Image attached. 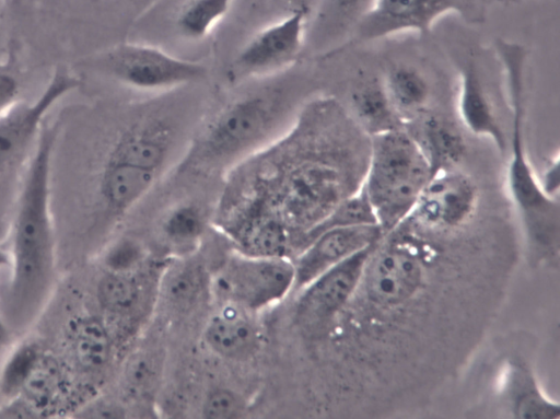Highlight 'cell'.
<instances>
[{"label": "cell", "instance_id": "30", "mask_svg": "<svg viewBox=\"0 0 560 419\" xmlns=\"http://www.w3.org/2000/svg\"><path fill=\"white\" fill-rule=\"evenodd\" d=\"M377 224L372 206L362 188L341 200L306 232L308 242L325 230L339 226Z\"/></svg>", "mask_w": 560, "mask_h": 419}, {"label": "cell", "instance_id": "12", "mask_svg": "<svg viewBox=\"0 0 560 419\" xmlns=\"http://www.w3.org/2000/svg\"><path fill=\"white\" fill-rule=\"evenodd\" d=\"M378 244L350 256L302 288L295 304L296 321L310 327L331 319L358 291L366 261Z\"/></svg>", "mask_w": 560, "mask_h": 419}, {"label": "cell", "instance_id": "38", "mask_svg": "<svg viewBox=\"0 0 560 419\" xmlns=\"http://www.w3.org/2000/svg\"><path fill=\"white\" fill-rule=\"evenodd\" d=\"M289 5L291 11H296L305 14L307 19L312 15L314 12L318 0H280Z\"/></svg>", "mask_w": 560, "mask_h": 419}, {"label": "cell", "instance_id": "19", "mask_svg": "<svg viewBox=\"0 0 560 419\" xmlns=\"http://www.w3.org/2000/svg\"><path fill=\"white\" fill-rule=\"evenodd\" d=\"M158 176L106 155L97 184L101 216L107 221L125 216L150 191Z\"/></svg>", "mask_w": 560, "mask_h": 419}, {"label": "cell", "instance_id": "8", "mask_svg": "<svg viewBox=\"0 0 560 419\" xmlns=\"http://www.w3.org/2000/svg\"><path fill=\"white\" fill-rule=\"evenodd\" d=\"M483 3L485 0H375L346 46L406 32L427 34L451 13L474 22L482 18Z\"/></svg>", "mask_w": 560, "mask_h": 419}, {"label": "cell", "instance_id": "5", "mask_svg": "<svg viewBox=\"0 0 560 419\" xmlns=\"http://www.w3.org/2000/svg\"><path fill=\"white\" fill-rule=\"evenodd\" d=\"M98 67L119 83L148 92L200 82L208 73L207 67L200 62L140 43H125L110 48L98 59Z\"/></svg>", "mask_w": 560, "mask_h": 419}, {"label": "cell", "instance_id": "2", "mask_svg": "<svg viewBox=\"0 0 560 419\" xmlns=\"http://www.w3.org/2000/svg\"><path fill=\"white\" fill-rule=\"evenodd\" d=\"M431 177L428 161L404 128L371 137L362 188L385 236L409 217Z\"/></svg>", "mask_w": 560, "mask_h": 419}, {"label": "cell", "instance_id": "20", "mask_svg": "<svg viewBox=\"0 0 560 419\" xmlns=\"http://www.w3.org/2000/svg\"><path fill=\"white\" fill-rule=\"evenodd\" d=\"M173 147V131L161 120L136 123L119 132L107 156L159 173Z\"/></svg>", "mask_w": 560, "mask_h": 419}, {"label": "cell", "instance_id": "15", "mask_svg": "<svg viewBox=\"0 0 560 419\" xmlns=\"http://www.w3.org/2000/svg\"><path fill=\"white\" fill-rule=\"evenodd\" d=\"M71 371L52 352L45 349L16 397L9 400L4 417L37 418L57 411L71 391Z\"/></svg>", "mask_w": 560, "mask_h": 419}, {"label": "cell", "instance_id": "3", "mask_svg": "<svg viewBox=\"0 0 560 419\" xmlns=\"http://www.w3.org/2000/svg\"><path fill=\"white\" fill-rule=\"evenodd\" d=\"M287 110L288 97L279 90H260L235 98L200 132L194 159L214 164L240 159L271 135Z\"/></svg>", "mask_w": 560, "mask_h": 419}, {"label": "cell", "instance_id": "25", "mask_svg": "<svg viewBox=\"0 0 560 419\" xmlns=\"http://www.w3.org/2000/svg\"><path fill=\"white\" fill-rule=\"evenodd\" d=\"M504 396L514 418L558 419L560 406L541 391L532 369L522 360L509 364Z\"/></svg>", "mask_w": 560, "mask_h": 419}, {"label": "cell", "instance_id": "24", "mask_svg": "<svg viewBox=\"0 0 560 419\" xmlns=\"http://www.w3.org/2000/svg\"><path fill=\"white\" fill-rule=\"evenodd\" d=\"M375 0H318L310 18L316 43L340 50L371 10Z\"/></svg>", "mask_w": 560, "mask_h": 419}, {"label": "cell", "instance_id": "34", "mask_svg": "<svg viewBox=\"0 0 560 419\" xmlns=\"http://www.w3.org/2000/svg\"><path fill=\"white\" fill-rule=\"evenodd\" d=\"M21 78L15 60L8 58L0 61V115L19 98Z\"/></svg>", "mask_w": 560, "mask_h": 419}, {"label": "cell", "instance_id": "18", "mask_svg": "<svg viewBox=\"0 0 560 419\" xmlns=\"http://www.w3.org/2000/svg\"><path fill=\"white\" fill-rule=\"evenodd\" d=\"M404 129L428 161L432 176L458 168L467 152V141L459 125L445 114L430 108L407 123Z\"/></svg>", "mask_w": 560, "mask_h": 419}, {"label": "cell", "instance_id": "23", "mask_svg": "<svg viewBox=\"0 0 560 419\" xmlns=\"http://www.w3.org/2000/svg\"><path fill=\"white\" fill-rule=\"evenodd\" d=\"M381 77L390 105L404 126L432 108V86L417 67L396 63Z\"/></svg>", "mask_w": 560, "mask_h": 419}, {"label": "cell", "instance_id": "4", "mask_svg": "<svg viewBox=\"0 0 560 419\" xmlns=\"http://www.w3.org/2000/svg\"><path fill=\"white\" fill-rule=\"evenodd\" d=\"M294 282L293 260L285 256L234 252L210 271L213 302L256 314L282 301L294 290Z\"/></svg>", "mask_w": 560, "mask_h": 419}, {"label": "cell", "instance_id": "17", "mask_svg": "<svg viewBox=\"0 0 560 419\" xmlns=\"http://www.w3.org/2000/svg\"><path fill=\"white\" fill-rule=\"evenodd\" d=\"M457 113L464 128L476 137L490 140L503 155L508 133L497 114L477 61L469 57L459 67Z\"/></svg>", "mask_w": 560, "mask_h": 419}, {"label": "cell", "instance_id": "11", "mask_svg": "<svg viewBox=\"0 0 560 419\" xmlns=\"http://www.w3.org/2000/svg\"><path fill=\"white\" fill-rule=\"evenodd\" d=\"M478 190L459 168L434 174L405 221L428 229L453 230L468 221L477 208Z\"/></svg>", "mask_w": 560, "mask_h": 419}, {"label": "cell", "instance_id": "14", "mask_svg": "<svg viewBox=\"0 0 560 419\" xmlns=\"http://www.w3.org/2000/svg\"><path fill=\"white\" fill-rule=\"evenodd\" d=\"M67 364L77 374L98 383L108 372L116 349L115 339L101 315L83 313L72 316L63 330Z\"/></svg>", "mask_w": 560, "mask_h": 419}, {"label": "cell", "instance_id": "21", "mask_svg": "<svg viewBox=\"0 0 560 419\" xmlns=\"http://www.w3.org/2000/svg\"><path fill=\"white\" fill-rule=\"evenodd\" d=\"M159 299L177 313H189L206 301H212L210 271L192 258L164 266L159 288Z\"/></svg>", "mask_w": 560, "mask_h": 419}, {"label": "cell", "instance_id": "32", "mask_svg": "<svg viewBox=\"0 0 560 419\" xmlns=\"http://www.w3.org/2000/svg\"><path fill=\"white\" fill-rule=\"evenodd\" d=\"M248 254L261 256H285L287 234L275 221H268L255 228L247 236Z\"/></svg>", "mask_w": 560, "mask_h": 419}, {"label": "cell", "instance_id": "35", "mask_svg": "<svg viewBox=\"0 0 560 419\" xmlns=\"http://www.w3.org/2000/svg\"><path fill=\"white\" fill-rule=\"evenodd\" d=\"M78 417L84 418H125L126 408L122 403L108 399H94L82 406Z\"/></svg>", "mask_w": 560, "mask_h": 419}, {"label": "cell", "instance_id": "37", "mask_svg": "<svg viewBox=\"0 0 560 419\" xmlns=\"http://www.w3.org/2000/svg\"><path fill=\"white\" fill-rule=\"evenodd\" d=\"M0 225V269L3 267H9V254L5 247V232L3 233ZM12 333L4 323L3 318L0 315V348L7 346L11 340Z\"/></svg>", "mask_w": 560, "mask_h": 419}, {"label": "cell", "instance_id": "31", "mask_svg": "<svg viewBox=\"0 0 560 419\" xmlns=\"http://www.w3.org/2000/svg\"><path fill=\"white\" fill-rule=\"evenodd\" d=\"M247 403L233 388L214 386L203 396L200 412L207 419H234L243 417Z\"/></svg>", "mask_w": 560, "mask_h": 419}, {"label": "cell", "instance_id": "28", "mask_svg": "<svg viewBox=\"0 0 560 419\" xmlns=\"http://www.w3.org/2000/svg\"><path fill=\"white\" fill-rule=\"evenodd\" d=\"M234 0H188L178 10L176 27L188 39L205 38L228 14Z\"/></svg>", "mask_w": 560, "mask_h": 419}, {"label": "cell", "instance_id": "29", "mask_svg": "<svg viewBox=\"0 0 560 419\" xmlns=\"http://www.w3.org/2000/svg\"><path fill=\"white\" fill-rule=\"evenodd\" d=\"M44 350L36 340H25L10 351L0 370V393L8 400L16 397Z\"/></svg>", "mask_w": 560, "mask_h": 419}, {"label": "cell", "instance_id": "1", "mask_svg": "<svg viewBox=\"0 0 560 419\" xmlns=\"http://www.w3.org/2000/svg\"><path fill=\"white\" fill-rule=\"evenodd\" d=\"M58 135V121L44 125L26 160L5 232L11 275L2 318L12 334L36 322L57 284L51 170Z\"/></svg>", "mask_w": 560, "mask_h": 419}, {"label": "cell", "instance_id": "16", "mask_svg": "<svg viewBox=\"0 0 560 419\" xmlns=\"http://www.w3.org/2000/svg\"><path fill=\"white\" fill-rule=\"evenodd\" d=\"M257 314L238 306L220 304L208 317L202 330L206 346L230 361L254 358L262 345Z\"/></svg>", "mask_w": 560, "mask_h": 419}, {"label": "cell", "instance_id": "33", "mask_svg": "<svg viewBox=\"0 0 560 419\" xmlns=\"http://www.w3.org/2000/svg\"><path fill=\"white\" fill-rule=\"evenodd\" d=\"M141 246L133 240L121 238L104 256V270L131 271L144 266Z\"/></svg>", "mask_w": 560, "mask_h": 419}, {"label": "cell", "instance_id": "6", "mask_svg": "<svg viewBox=\"0 0 560 419\" xmlns=\"http://www.w3.org/2000/svg\"><path fill=\"white\" fill-rule=\"evenodd\" d=\"M79 84L74 73L59 67L36 98L18 100L0 115V178L26 162L50 110Z\"/></svg>", "mask_w": 560, "mask_h": 419}, {"label": "cell", "instance_id": "26", "mask_svg": "<svg viewBox=\"0 0 560 419\" xmlns=\"http://www.w3.org/2000/svg\"><path fill=\"white\" fill-rule=\"evenodd\" d=\"M161 360L155 351L139 349L131 353L121 372V389L127 399L148 400L161 376Z\"/></svg>", "mask_w": 560, "mask_h": 419}, {"label": "cell", "instance_id": "10", "mask_svg": "<svg viewBox=\"0 0 560 419\" xmlns=\"http://www.w3.org/2000/svg\"><path fill=\"white\" fill-rule=\"evenodd\" d=\"M423 264L416 251L405 244L381 243L364 267L358 289L375 306L393 309L408 302L422 286Z\"/></svg>", "mask_w": 560, "mask_h": 419}, {"label": "cell", "instance_id": "13", "mask_svg": "<svg viewBox=\"0 0 560 419\" xmlns=\"http://www.w3.org/2000/svg\"><path fill=\"white\" fill-rule=\"evenodd\" d=\"M384 236L378 224L339 226L323 231L293 260L294 290L300 291L335 265L381 243Z\"/></svg>", "mask_w": 560, "mask_h": 419}, {"label": "cell", "instance_id": "7", "mask_svg": "<svg viewBox=\"0 0 560 419\" xmlns=\"http://www.w3.org/2000/svg\"><path fill=\"white\" fill-rule=\"evenodd\" d=\"M163 268L144 265L131 271L104 270L97 279L95 298L100 315L117 347L137 333L159 300Z\"/></svg>", "mask_w": 560, "mask_h": 419}, {"label": "cell", "instance_id": "22", "mask_svg": "<svg viewBox=\"0 0 560 419\" xmlns=\"http://www.w3.org/2000/svg\"><path fill=\"white\" fill-rule=\"evenodd\" d=\"M347 109L370 137L404 128L386 95L382 77L368 75L355 82Z\"/></svg>", "mask_w": 560, "mask_h": 419}, {"label": "cell", "instance_id": "9", "mask_svg": "<svg viewBox=\"0 0 560 419\" xmlns=\"http://www.w3.org/2000/svg\"><path fill=\"white\" fill-rule=\"evenodd\" d=\"M307 16L291 11L264 27L240 49L229 69V80L240 82L284 70L299 57L306 34Z\"/></svg>", "mask_w": 560, "mask_h": 419}, {"label": "cell", "instance_id": "36", "mask_svg": "<svg viewBox=\"0 0 560 419\" xmlns=\"http://www.w3.org/2000/svg\"><path fill=\"white\" fill-rule=\"evenodd\" d=\"M538 181L547 195L558 198L560 183L558 153L546 163L542 176Z\"/></svg>", "mask_w": 560, "mask_h": 419}, {"label": "cell", "instance_id": "27", "mask_svg": "<svg viewBox=\"0 0 560 419\" xmlns=\"http://www.w3.org/2000/svg\"><path fill=\"white\" fill-rule=\"evenodd\" d=\"M207 228L205 209L195 202L176 205L164 216L161 230L173 246L188 249L203 236Z\"/></svg>", "mask_w": 560, "mask_h": 419}]
</instances>
